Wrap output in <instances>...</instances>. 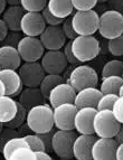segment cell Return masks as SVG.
Here are the masks:
<instances>
[{
    "instance_id": "14",
    "label": "cell",
    "mask_w": 123,
    "mask_h": 160,
    "mask_svg": "<svg viewBox=\"0 0 123 160\" xmlns=\"http://www.w3.org/2000/svg\"><path fill=\"white\" fill-rule=\"evenodd\" d=\"M97 110L95 108H80L74 115V130L78 134H94L93 118Z\"/></svg>"
},
{
    "instance_id": "16",
    "label": "cell",
    "mask_w": 123,
    "mask_h": 160,
    "mask_svg": "<svg viewBox=\"0 0 123 160\" xmlns=\"http://www.w3.org/2000/svg\"><path fill=\"white\" fill-rule=\"evenodd\" d=\"M76 91L70 83L62 82L57 84L48 94V103L52 108H55L63 103H73Z\"/></svg>"
},
{
    "instance_id": "51",
    "label": "cell",
    "mask_w": 123,
    "mask_h": 160,
    "mask_svg": "<svg viewBox=\"0 0 123 160\" xmlns=\"http://www.w3.org/2000/svg\"><path fill=\"white\" fill-rule=\"evenodd\" d=\"M109 0H97V3H106Z\"/></svg>"
},
{
    "instance_id": "15",
    "label": "cell",
    "mask_w": 123,
    "mask_h": 160,
    "mask_svg": "<svg viewBox=\"0 0 123 160\" xmlns=\"http://www.w3.org/2000/svg\"><path fill=\"white\" fill-rule=\"evenodd\" d=\"M118 142L114 138L95 139L91 149L92 159L94 160H113L115 159V149Z\"/></svg>"
},
{
    "instance_id": "10",
    "label": "cell",
    "mask_w": 123,
    "mask_h": 160,
    "mask_svg": "<svg viewBox=\"0 0 123 160\" xmlns=\"http://www.w3.org/2000/svg\"><path fill=\"white\" fill-rule=\"evenodd\" d=\"M77 108L74 103H63L53 108L54 128L58 130H74V115Z\"/></svg>"
},
{
    "instance_id": "12",
    "label": "cell",
    "mask_w": 123,
    "mask_h": 160,
    "mask_svg": "<svg viewBox=\"0 0 123 160\" xmlns=\"http://www.w3.org/2000/svg\"><path fill=\"white\" fill-rule=\"evenodd\" d=\"M40 65L46 74H62L67 67L64 54L59 51H46L40 58Z\"/></svg>"
},
{
    "instance_id": "53",
    "label": "cell",
    "mask_w": 123,
    "mask_h": 160,
    "mask_svg": "<svg viewBox=\"0 0 123 160\" xmlns=\"http://www.w3.org/2000/svg\"><path fill=\"white\" fill-rule=\"evenodd\" d=\"M0 69H1V68H0Z\"/></svg>"
},
{
    "instance_id": "49",
    "label": "cell",
    "mask_w": 123,
    "mask_h": 160,
    "mask_svg": "<svg viewBox=\"0 0 123 160\" xmlns=\"http://www.w3.org/2000/svg\"><path fill=\"white\" fill-rule=\"evenodd\" d=\"M6 2L9 6H17V5H19L20 0H6Z\"/></svg>"
},
{
    "instance_id": "37",
    "label": "cell",
    "mask_w": 123,
    "mask_h": 160,
    "mask_svg": "<svg viewBox=\"0 0 123 160\" xmlns=\"http://www.w3.org/2000/svg\"><path fill=\"white\" fill-rule=\"evenodd\" d=\"M18 136H22V134L19 133V131L17 130V129H11V128L3 126L2 130L0 131V150L2 149L3 144L8 141L9 139L13 138V137H18Z\"/></svg>"
},
{
    "instance_id": "52",
    "label": "cell",
    "mask_w": 123,
    "mask_h": 160,
    "mask_svg": "<svg viewBox=\"0 0 123 160\" xmlns=\"http://www.w3.org/2000/svg\"><path fill=\"white\" fill-rule=\"evenodd\" d=\"M2 128H3V123H0V131L2 130Z\"/></svg>"
},
{
    "instance_id": "22",
    "label": "cell",
    "mask_w": 123,
    "mask_h": 160,
    "mask_svg": "<svg viewBox=\"0 0 123 160\" xmlns=\"http://www.w3.org/2000/svg\"><path fill=\"white\" fill-rule=\"evenodd\" d=\"M17 101L27 110H29L30 108L35 107V105L44 103L45 99L38 88H22V92L19 93Z\"/></svg>"
},
{
    "instance_id": "8",
    "label": "cell",
    "mask_w": 123,
    "mask_h": 160,
    "mask_svg": "<svg viewBox=\"0 0 123 160\" xmlns=\"http://www.w3.org/2000/svg\"><path fill=\"white\" fill-rule=\"evenodd\" d=\"M16 48L24 62H39L45 53V48L38 37L24 36L19 39Z\"/></svg>"
},
{
    "instance_id": "40",
    "label": "cell",
    "mask_w": 123,
    "mask_h": 160,
    "mask_svg": "<svg viewBox=\"0 0 123 160\" xmlns=\"http://www.w3.org/2000/svg\"><path fill=\"white\" fill-rule=\"evenodd\" d=\"M71 44H72V40H68L65 43V45L63 46V54H64L65 58H66V62L67 64H72V65H77V64H81L80 62L77 59L75 58V56L73 55V52H72V47H71Z\"/></svg>"
},
{
    "instance_id": "47",
    "label": "cell",
    "mask_w": 123,
    "mask_h": 160,
    "mask_svg": "<svg viewBox=\"0 0 123 160\" xmlns=\"http://www.w3.org/2000/svg\"><path fill=\"white\" fill-rule=\"evenodd\" d=\"M113 138H114V140L118 142V143H121V142L123 141V130H122V127H121L120 130L116 132V134H115Z\"/></svg>"
},
{
    "instance_id": "46",
    "label": "cell",
    "mask_w": 123,
    "mask_h": 160,
    "mask_svg": "<svg viewBox=\"0 0 123 160\" xmlns=\"http://www.w3.org/2000/svg\"><path fill=\"white\" fill-rule=\"evenodd\" d=\"M115 159L122 160L123 159V143H118L116 149H115Z\"/></svg>"
},
{
    "instance_id": "36",
    "label": "cell",
    "mask_w": 123,
    "mask_h": 160,
    "mask_svg": "<svg viewBox=\"0 0 123 160\" xmlns=\"http://www.w3.org/2000/svg\"><path fill=\"white\" fill-rule=\"evenodd\" d=\"M111 112H112L113 117L120 124L123 123V96H119L118 99L115 100L114 103L112 104L111 108Z\"/></svg>"
},
{
    "instance_id": "35",
    "label": "cell",
    "mask_w": 123,
    "mask_h": 160,
    "mask_svg": "<svg viewBox=\"0 0 123 160\" xmlns=\"http://www.w3.org/2000/svg\"><path fill=\"white\" fill-rule=\"evenodd\" d=\"M118 98L119 96L116 94H102L99 102H97L96 110H111L112 104L114 103V101Z\"/></svg>"
},
{
    "instance_id": "5",
    "label": "cell",
    "mask_w": 123,
    "mask_h": 160,
    "mask_svg": "<svg viewBox=\"0 0 123 160\" xmlns=\"http://www.w3.org/2000/svg\"><path fill=\"white\" fill-rule=\"evenodd\" d=\"M120 128L111 110H97L93 118V131L97 138H113Z\"/></svg>"
},
{
    "instance_id": "27",
    "label": "cell",
    "mask_w": 123,
    "mask_h": 160,
    "mask_svg": "<svg viewBox=\"0 0 123 160\" xmlns=\"http://www.w3.org/2000/svg\"><path fill=\"white\" fill-rule=\"evenodd\" d=\"M24 146H28L26 140L24 139V137H22V136L13 137V138L9 139L8 141L3 144L2 149L0 150V152L2 153L3 158H5L6 160H9L11 152H12L13 150L17 149V148H19V147H24ZM28 147H29V146H28Z\"/></svg>"
},
{
    "instance_id": "38",
    "label": "cell",
    "mask_w": 123,
    "mask_h": 160,
    "mask_svg": "<svg viewBox=\"0 0 123 160\" xmlns=\"http://www.w3.org/2000/svg\"><path fill=\"white\" fill-rule=\"evenodd\" d=\"M40 13L43 16L46 26H61V24L63 22V19L57 18L54 15H52L48 9H47V7H45L43 10L40 11Z\"/></svg>"
},
{
    "instance_id": "18",
    "label": "cell",
    "mask_w": 123,
    "mask_h": 160,
    "mask_svg": "<svg viewBox=\"0 0 123 160\" xmlns=\"http://www.w3.org/2000/svg\"><path fill=\"white\" fill-rule=\"evenodd\" d=\"M95 139V134H80L75 137L72 146L73 158L77 160H91V149Z\"/></svg>"
},
{
    "instance_id": "48",
    "label": "cell",
    "mask_w": 123,
    "mask_h": 160,
    "mask_svg": "<svg viewBox=\"0 0 123 160\" xmlns=\"http://www.w3.org/2000/svg\"><path fill=\"white\" fill-rule=\"evenodd\" d=\"M6 6H7L6 0H0V15H2L3 10L6 9Z\"/></svg>"
},
{
    "instance_id": "45",
    "label": "cell",
    "mask_w": 123,
    "mask_h": 160,
    "mask_svg": "<svg viewBox=\"0 0 123 160\" xmlns=\"http://www.w3.org/2000/svg\"><path fill=\"white\" fill-rule=\"evenodd\" d=\"M7 32H8V28H7L6 24L3 22L2 18H0V43H2V40L5 39Z\"/></svg>"
},
{
    "instance_id": "13",
    "label": "cell",
    "mask_w": 123,
    "mask_h": 160,
    "mask_svg": "<svg viewBox=\"0 0 123 160\" xmlns=\"http://www.w3.org/2000/svg\"><path fill=\"white\" fill-rule=\"evenodd\" d=\"M38 38L45 51H59L67 42L61 26H46Z\"/></svg>"
},
{
    "instance_id": "50",
    "label": "cell",
    "mask_w": 123,
    "mask_h": 160,
    "mask_svg": "<svg viewBox=\"0 0 123 160\" xmlns=\"http://www.w3.org/2000/svg\"><path fill=\"white\" fill-rule=\"evenodd\" d=\"M1 95H5V85H3V83L0 81V96Z\"/></svg>"
},
{
    "instance_id": "33",
    "label": "cell",
    "mask_w": 123,
    "mask_h": 160,
    "mask_svg": "<svg viewBox=\"0 0 123 160\" xmlns=\"http://www.w3.org/2000/svg\"><path fill=\"white\" fill-rule=\"evenodd\" d=\"M24 139L26 140L27 144L29 146L30 149H32L34 151H38V150H46L45 149V144L42 141V139L39 138L37 133H32V134H25Z\"/></svg>"
},
{
    "instance_id": "17",
    "label": "cell",
    "mask_w": 123,
    "mask_h": 160,
    "mask_svg": "<svg viewBox=\"0 0 123 160\" xmlns=\"http://www.w3.org/2000/svg\"><path fill=\"white\" fill-rule=\"evenodd\" d=\"M0 81L5 85V94L11 98H16L22 92V82L17 69L2 68L0 69Z\"/></svg>"
},
{
    "instance_id": "30",
    "label": "cell",
    "mask_w": 123,
    "mask_h": 160,
    "mask_svg": "<svg viewBox=\"0 0 123 160\" xmlns=\"http://www.w3.org/2000/svg\"><path fill=\"white\" fill-rule=\"evenodd\" d=\"M107 52L115 57H121L123 55V35L118 37L107 39Z\"/></svg>"
},
{
    "instance_id": "29",
    "label": "cell",
    "mask_w": 123,
    "mask_h": 160,
    "mask_svg": "<svg viewBox=\"0 0 123 160\" xmlns=\"http://www.w3.org/2000/svg\"><path fill=\"white\" fill-rule=\"evenodd\" d=\"M26 115H27V109L25 107H22V104L17 101L16 114H15V117H13L9 122L5 123L3 126L8 127V128H11V129H18L19 127H22V124L26 122Z\"/></svg>"
},
{
    "instance_id": "26",
    "label": "cell",
    "mask_w": 123,
    "mask_h": 160,
    "mask_svg": "<svg viewBox=\"0 0 123 160\" xmlns=\"http://www.w3.org/2000/svg\"><path fill=\"white\" fill-rule=\"evenodd\" d=\"M64 82V78L62 76V74H45L43 80L40 81L38 88L40 90L42 94H43L44 99L47 100L49 92L52 91V88H54L57 84Z\"/></svg>"
},
{
    "instance_id": "11",
    "label": "cell",
    "mask_w": 123,
    "mask_h": 160,
    "mask_svg": "<svg viewBox=\"0 0 123 160\" xmlns=\"http://www.w3.org/2000/svg\"><path fill=\"white\" fill-rule=\"evenodd\" d=\"M45 27L46 24L42 13L36 11H25L20 20V32L24 36L39 37Z\"/></svg>"
},
{
    "instance_id": "44",
    "label": "cell",
    "mask_w": 123,
    "mask_h": 160,
    "mask_svg": "<svg viewBox=\"0 0 123 160\" xmlns=\"http://www.w3.org/2000/svg\"><path fill=\"white\" fill-rule=\"evenodd\" d=\"M35 152V159L36 160H52V156L49 155V152H47L46 150H38Z\"/></svg>"
},
{
    "instance_id": "34",
    "label": "cell",
    "mask_w": 123,
    "mask_h": 160,
    "mask_svg": "<svg viewBox=\"0 0 123 160\" xmlns=\"http://www.w3.org/2000/svg\"><path fill=\"white\" fill-rule=\"evenodd\" d=\"M74 10L85 11L94 9L97 5V0H71Z\"/></svg>"
},
{
    "instance_id": "23",
    "label": "cell",
    "mask_w": 123,
    "mask_h": 160,
    "mask_svg": "<svg viewBox=\"0 0 123 160\" xmlns=\"http://www.w3.org/2000/svg\"><path fill=\"white\" fill-rule=\"evenodd\" d=\"M46 7L52 15L61 19L72 16V13L74 12L71 0H47Z\"/></svg>"
},
{
    "instance_id": "31",
    "label": "cell",
    "mask_w": 123,
    "mask_h": 160,
    "mask_svg": "<svg viewBox=\"0 0 123 160\" xmlns=\"http://www.w3.org/2000/svg\"><path fill=\"white\" fill-rule=\"evenodd\" d=\"M35 159V152L30 149L28 146L19 147L11 152L9 160H34Z\"/></svg>"
},
{
    "instance_id": "9",
    "label": "cell",
    "mask_w": 123,
    "mask_h": 160,
    "mask_svg": "<svg viewBox=\"0 0 123 160\" xmlns=\"http://www.w3.org/2000/svg\"><path fill=\"white\" fill-rule=\"evenodd\" d=\"M17 72L22 78V85L26 88H38L40 81L46 74L39 62H24Z\"/></svg>"
},
{
    "instance_id": "21",
    "label": "cell",
    "mask_w": 123,
    "mask_h": 160,
    "mask_svg": "<svg viewBox=\"0 0 123 160\" xmlns=\"http://www.w3.org/2000/svg\"><path fill=\"white\" fill-rule=\"evenodd\" d=\"M25 10L19 5L9 6L2 12V20L6 24L8 30L11 32H20V20Z\"/></svg>"
},
{
    "instance_id": "1",
    "label": "cell",
    "mask_w": 123,
    "mask_h": 160,
    "mask_svg": "<svg viewBox=\"0 0 123 160\" xmlns=\"http://www.w3.org/2000/svg\"><path fill=\"white\" fill-rule=\"evenodd\" d=\"M26 124L34 133H44L54 128L53 108L49 104L42 103L27 110Z\"/></svg>"
},
{
    "instance_id": "42",
    "label": "cell",
    "mask_w": 123,
    "mask_h": 160,
    "mask_svg": "<svg viewBox=\"0 0 123 160\" xmlns=\"http://www.w3.org/2000/svg\"><path fill=\"white\" fill-rule=\"evenodd\" d=\"M55 129H52V130L47 131V132H44V133H37L39 136V138L42 139V141L45 144V149L47 152L52 151V137H53V133Z\"/></svg>"
},
{
    "instance_id": "19",
    "label": "cell",
    "mask_w": 123,
    "mask_h": 160,
    "mask_svg": "<svg viewBox=\"0 0 123 160\" xmlns=\"http://www.w3.org/2000/svg\"><path fill=\"white\" fill-rule=\"evenodd\" d=\"M102 93L96 86H92V88H82L80 91H76L74 99V105L77 109L80 108H95L96 109L97 102L101 98Z\"/></svg>"
},
{
    "instance_id": "32",
    "label": "cell",
    "mask_w": 123,
    "mask_h": 160,
    "mask_svg": "<svg viewBox=\"0 0 123 160\" xmlns=\"http://www.w3.org/2000/svg\"><path fill=\"white\" fill-rule=\"evenodd\" d=\"M47 5V0H20L19 6L25 11H36L40 12Z\"/></svg>"
},
{
    "instance_id": "4",
    "label": "cell",
    "mask_w": 123,
    "mask_h": 160,
    "mask_svg": "<svg viewBox=\"0 0 123 160\" xmlns=\"http://www.w3.org/2000/svg\"><path fill=\"white\" fill-rule=\"evenodd\" d=\"M99 16L94 9L73 12L71 22L75 34L77 36L94 35L99 29Z\"/></svg>"
},
{
    "instance_id": "6",
    "label": "cell",
    "mask_w": 123,
    "mask_h": 160,
    "mask_svg": "<svg viewBox=\"0 0 123 160\" xmlns=\"http://www.w3.org/2000/svg\"><path fill=\"white\" fill-rule=\"evenodd\" d=\"M67 83H70L75 91H80L85 88L97 86L99 75L96 71L90 65H77L70 73Z\"/></svg>"
},
{
    "instance_id": "28",
    "label": "cell",
    "mask_w": 123,
    "mask_h": 160,
    "mask_svg": "<svg viewBox=\"0 0 123 160\" xmlns=\"http://www.w3.org/2000/svg\"><path fill=\"white\" fill-rule=\"evenodd\" d=\"M123 72V62L119 59H111L106 62L102 68L101 76L106 78V76H122Z\"/></svg>"
},
{
    "instance_id": "39",
    "label": "cell",
    "mask_w": 123,
    "mask_h": 160,
    "mask_svg": "<svg viewBox=\"0 0 123 160\" xmlns=\"http://www.w3.org/2000/svg\"><path fill=\"white\" fill-rule=\"evenodd\" d=\"M61 28L64 32L65 37L68 40H73L77 35L75 34L74 29H73L72 22H71V17H67V18L63 19V22L61 24Z\"/></svg>"
},
{
    "instance_id": "20",
    "label": "cell",
    "mask_w": 123,
    "mask_h": 160,
    "mask_svg": "<svg viewBox=\"0 0 123 160\" xmlns=\"http://www.w3.org/2000/svg\"><path fill=\"white\" fill-rule=\"evenodd\" d=\"M20 64L22 58L16 47L10 45H0V68L18 69Z\"/></svg>"
},
{
    "instance_id": "3",
    "label": "cell",
    "mask_w": 123,
    "mask_h": 160,
    "mask_svg": "<svg viewBox=\"0 0 123 160\" xmlns=\"http://www.w3.org/2000/svg\"><path fill=\"white\" fill-rule=\"evenodd\" d=\"M102 37L104 39L121 36L123 34V15L120 11L107 9L99 16V29Z\"/></svg>"
},
{
    "instance_id": "41",
    "label": "cell",
    "mask_w": 123,
    "mask_h": 160,
    "mask_svg": "<svg viewBox=\"0 0 123 160\" xmlns=\"http://www.w3.org/2000/svg\"><path fill=\"white\" fill-rule=\"evenodd\" d=\"M20 38H22V35H20L19 32H11V30H8L5 39L2 40L1 44H2V45H10V46H13V47H16Z\"/></svg>"
},
{
    "instance_id": "43",
    "label": "cell",
    "mask_w": 123,
    "mask_h": 160,
    "mask_svg": "<svg viewBox=\"0 0 123 160\" xmlns=\"http://www.w3.org/2000/svg\"><path fill=\"white\" fill-rule=\"evenodd\" d=\"M106 3H107V6H109V8H110V9L122 12L123 0H109Z\"/></svg>"
},
{
    "instance_id": "25",
    "label": "cell",
    "mask_w": 123,
    "mask_h": 160,
    "mask_svg": "<svg viewBox=\"0 0 123 160\" xmlns=\"http://www.w3.org/2000/svg\"><path fill=\"white\" fill-rule=\"evenodd\" d=\"M100 91L102 94H116L118 96H122L123 91V78L122 76H106L102 78L100 84Z\"/></svg>"
},
{
    "instance_id": "2",
    "label": "cell",
    "mask_w": 123,
    "mask_h": 160,
    "mask_svg": "<svg viewBox=\"0 0 123 160\" xmlns=\"http://www.w3.org/2000/svg\"><path fill=\"white\" fill-rule=\"evenodd\" d=\"M73 55L80 63H86L96 58L101 53V44L94 35L76 36L71 44Z\"/></svg>"
},
{
    "instance_id": "24",
    "label": "cell",
    "mask_w": 123,
    "mask_h": 160,
    "mask_svg": "<svg viewBox=\"0 0 123 160\" xmlns=\"http://www.w3.org/2000/svg\"><path fill=\"white\" fill-rule=\"evenodd\" d=\"M17 112V101L9 95L0 96V123H7Z\"/></svg>"
},
{
    "instance_id": "7",
    "label": "cell",
    "mask_w": 123,
    "mask_h": 160,
    "mask_svg": "<svg viewBox=\"0 0 123 160\" xmlns=\"http://www.w3.org/2000/svg\"><path fill=\"white\" fill-rule=\"evenodd\" d=\"M75 130H56L52 137V151L61 159L68 160L73 158L72 146L75 140Z\"/></svg>"
}]
</instances>
